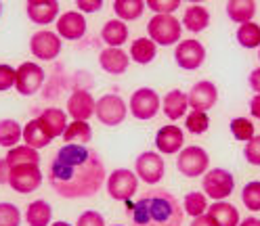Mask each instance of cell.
Returning <instances> with one entry per match:
<instances>
[{
  "label": "cell",
  "mask_w": 260,
  "mask_h": 226,
  "mask_svg": "<svg viewBox=\"0 0 260 226\" xmlns=\"http://www.w3.org/2000/svg\"><path fill=\"white\" fill-rule=\"evenodd\" d=\"M107 178L105 166L86 144H63L48 168V184L63 199H86L99 193Z\"/></svg>",
  "instance_id": "cell-1"
},
{
  "label": "cell",
  "mask_w": 260,
  "mask_h": 226,
  "mask_svg": "<svg viewBox=\"0 0 260 226\" xmlns=\"http://www.w3.org/2000/svg\"><path fill=\"white\" fill-rule=\"evenodd\" d=\"M126 214L133 226H181L183 209L178 199L164 189H153L137 203L126 201Z\"/></svg>",
  "instance_id": "cell-2"
},
{
  "label": "cell",
  "mask_w": 260,
  "mask_h": 226,
  "mask_svg": "<svg viewBox=\"0 0 260 226\" xmlns=\"http://www.w3.org/2000/svg\"><path fill=\"white\" fill-rule=\"evenodd\" d=\"M149 38L159 46H172L181 42L183 25L172 15H153L147 23Z\"/></svg>",
  "instance_id": "cell-3"
},
{
  "label": "cell",
  "mask_w": 260,
  "mask_h": 226,
  "mask_svg": "<svg viewBox=\"0 0 260 226\" xmlns=\"http://www.w3.org/2000/svg\"><path fill=\"white\" fill-rule=\"evenodd\" d=\"M204 195L210 197L212 201H224L226 197L235 191V176L224 170V168H214V170H208L204 174Z\"/></svg>",
  "instance_id": "cell-4"
},
{
  "label": "cell",
  "mask_w": 260,
  "mask_h": 226,
  "mask_svg": "<svg viewBox=\"0 0 260 226\" xmlns=\"http://www.w3.org/2000/svg\"><path fill=\"white\" fill-rule=\"evenodd\" d=\"M7 172V184L15 193H31L42 184V172L36 164H21V166H13Z\"/></svg>",
  "instance_id": "cell-5"
},
{
  "label": "cell",
  "mask_w": 260,
  "mask_h": 226,
  "mask_svg": "<svg viewBox=\"0 0 260 226\" xmlns=\"http://www.w3.org/2000/svg\"><path fill=\"white\" fill-rule=\"evenodd\" d=\"M126 113H128V107L120 94H103L101 99L96 101V107H94L96 120L109 128L120 126L126 120Z\"/></svg>",
  "instance_id": "cell-6"
},
{
  "label": "cell",
  "mask_w": 260,
  "mask_h": 226,
  "mask_svg": "<svg viewBox=\"0 0 260 226\" xmlns=\"http://www.w3.org/2000/svg\"><path fill=\"white\" fill-rule=\"evenodd\" d=\"M137 189H139V176L126 168L113 170L107 176V193L116 201H124V203L130 201V197L137 193Z\"/></svg>",
  "instance_id": "cell-7"
},
{
  "label": "cell",
  "mask_w": 260,
  "mask_h": 226,
  "mask_svg": "<svg viewBox=\"0 0 260 226\" xmlns=\"http://www.w3.org/2000/svg\"><path fill=\"white\" fill-rule=\"evenodd\" d=\"M210 157L202 147H185L176 157V170L187 178H198L208 172Z\"/></svg>",
  "instance_id": "cell-8"
},
{
  "label": "cell",
  "mask_w": 260,
  "mask_h": 226,
  "mask_svg": "<svg viewBox=\"0 0 260 226\" xmlns=\"http://www.w3.org/2000/svg\"><path fill=\"white\" fill-rule=\"evenodd\" d=\"M159 107H161L159 94L153 88H139L130 96V113L137 120H143V122L153 120L159 113Z\"/></svg>",
  "instance_id": "cell-9"
},
{
  "label": "cell",
  "mask_w": 260,
  "mask_h": 226,
  "mask_svg": "<svg viewBox=\"0 0 260 226\" xmlns=\"http://www.w3.org/2000/svg\"><path fill=\"white\" fill-rule=\"evenodd\" d=\"M174 61L185 71L200 69L206 61V48L198 40H181L174 48Z\"/></svg>",
  "instance_id": "cell-10"
},
{
  "label": "cell",
  "mask_w": 260,
  "mask_h": 226,
  "mask_svg": "<svg viewBox=\"0 0 260 226\" xmlns=\"http://www.w3.org/2000/svg\"><path fill=\"white\" fill-rule=\"evenodd\" d=\"M166 172V161L155 151H145L135 161V174L147 184H157Z\"/></svg>",
  "instance_id": "cell-11"
},
{
  "label": "cell",
  "mask_w": 260,
  "mask_h": 226,
  "mask_svg": "<svg viewBox=\"0 0 260 226\" xmlns=\"http://www.w3.org/2000/svg\"><path fill=\"white\" fill-rule=\"evenodd\" d=\"M44 69L38 65V63H21L17 67V80H15V88H17L19 94L23 96H31L40 90V86L44 84Z\"/></svg>",
  "instance_id": "cell-12"
},
{
  "label": "cell",
  "mask_w": 260,
  "mask_h": 226,
  "mask_svg": "<svg viewBox=\"0 0 260 226\" xmlns=\"http://www.w3.org/2000/svg\"><path fill=\"white\" fill-rule=\"evenodd\" d=\"M61 38L55 34V31H48V29H40L36 31L29 40V51L36 59L42 61H53L59 57L61 53Z\"/></svg>",
  "instance_id": "cell-13"
},
{
  "label": "cell",
  "mask_w": 260,
  "mask_h": 226,
  "mask_svg": "<svg viewBox=\"0 0 260 226\" xmlns=\"http://www.w3.org/2000/svg\"><path fill=\"white\" fill-rule=\"evenodd\" d=\"M187 99H189V107L193 111H208L218 101V88L214 82H210V80H202V82L191 86Z\"/></svg>",
  "instance_id": "cell-14"
},
{
  "label": "cell",
  "mask_w": 260,
  "mask_h": 226,
  "mask_svg": "<svg viewBox=\"0 0 260 226\" xmlns=\"http://www.w3.org/2000/svg\"><path fill=\"white\" fill-rule=\"evenodd\" d=\"M86 34V19L80 11H68L57 19V36L65 40H80Z\"/></svg>",
  "instance_id": "cell-15"
},
{
  "label": "cell",
  "mask_w": 260,
  "mask_h": 226,
  "mask_svg": "<svg viewBox=\"0 0 260 226\" xmlns=\"http://www.w3.org/2000/svg\"><path fill=\"white\" fill-rule=\"evenodd\" d=\"M94 107L96 101L86 90H76L68 99V113L74 118V122H88L94 116Z\"/></svg>",
  "instance_id": "cell-16"
},
{
  "label": "cell",
  "mask_w": 260,
  "mask_h": 226,
  "mask_svg": "<svg viewBox=\"0 0 260 226\" xmlns=\"http://www.w3.org/2000/svg\"><path fill=\"white\" fill-rule=\"evenodd\" d=\"M29 21L38 25H48L59 19V3L57 0H29L25 5Z\"/></svg>",
  "instance_id": "cell-17"
},
{
  "label": "cell",
  "mask_w": 260,
  "mask_h": 226,
  "mask_svg": "<svg viewBox=\"0 0 260 226\" xmlns=\"http://www.w3.org/2000/svg\"><path fill=\"white\" fill-rule=\"evenodd\" d=\"M36 120H38V124L42 126V130L48 134L51 140L57 138V136H63V132L68 130V113H65L63 109H57V107L44 109Z\"/></svg>",
  "instance_id": "cell-18"
},
{
  "label": "cell",
  "mask_w": 260,
  "mask_h": 226,
  "mask_svg": "<svg viewBox=\"0 0 260 226\" xmlns=\"http://www.w3.org/2000/svg\"><path fill=\"white\" fill-rule=\"evenodd\" d=\"M185 142V134L178 126H164L155 134V147L161 155H174L181 151Z\"/></svg>",
  "instance_id": "cell-19"
},
{
  "label": "cell",
  "mask_w": 260,
  "mask_h": 226,
  "mask_svg": "<svg viewBox=\"0 0 260 226\" xmlns=\"http://www.w3.org/2000/svg\"><path fill=\"white\" fill-rule=\"evenodd\" d=\"M99 65L111 76H122L130 65V55H126L122 48H103L99 55Z\"/></svg>",
  "instance_id": "cell-20"
},
{
  "label": "cell",
  "mask_w": 260,
  "mask_h": 226,
  "mask_svg": "<svg viewBox=\"0 0 260 226\" xmlns=\"http://www.w3.org/2000/svg\"><path fill=\"white\" fill-rule=\"evenodd\" d=\"M208 216L216 222V226H239V209L233 203L226 201H214L208 207Z\"/></svg>",
  "instance_id": "cell-21"
},
{
  "label": "cell",
  "mask_w": 260,
  "mask_h": 226,
  "mask_svg": "<svg viewBox=\"0 0 260 226\" xmlns=\"http://www.w3.org/2000/svg\"><path fill=\"white\" fill-rule=\"evenodd\" d=\"M187 109H189V99L183 90L174 88L164 96V116L168 120H172V122L181 120L187 113Z\"/></svg>",
  "instance_id": "cell-22"
},
{
  "label": "cell",
  "mask_w": 260,
  "mask_h": 226,
  "mask_svg": "<svg viewBox=\"0 0 260 226\" xmlns=\"http://www.w3.org/2000/svg\"><path fill=\"white\" fill-rule=\"evenodd\" d=\"M183 25L191 31V34H200V31H204L210 25V13H208V9L202 7V5L187 7L185 15H183Z\"/></svg>",
  "instance_id": "cell-23"
},
{
  "label": "cell",
  "mask_w": 260,
  "mask_h": 226,
  "mask_svg": "<svg viewBox=\"0 0 260 226\" xmlns=\"http://www.w3.org/2000/svg\"><path fill=\"white\" fill-rule=\"evenodd\" d=\"M101 40L107 48H120L128 40V25L120 19H109L101 29Z\"/></svg>",
  "instance_id": "cell-24"
},
{
  "label": "cell",
  "mask_w": 260,
  "mask_h": 226,
  "mask_svg": "<svg viewBox=\"0 0 260 226\" xmlns=\"http://www.w3.org/2000/svg\"><path fill=\"white\" fill-rule=\"evenodd\" d=\"M226 15H229L231 21L243 25L254 19L256 3L254 0H229V3H226Z\"/></svg>",
  "instance_id": "cell-25"
},
{
  "label": "cell",
  "mask_w": 260,
  "mask_h": 226,
  "mask_svg": "<svg viewBox=\"0 0 260 226\" xmlns=\"http://www.w3.org/2000/svg\"><path fill=\"white\" fill-rule=\"evenodd\" d=\"M51 218H53V207L44 199L31 201L25 209V220L29 226H48L51 224Z\"/></svg>",
  "instance_id": "cell-26"
},
{
  "label": "cell",
  "mask_w": 260,
  "mask_h": 226,
  "mask_svg": "<svg viewBox=\"0 0 260 226\" xmlns=\"http://www.w3.org/2000/svg\"><path fill=\"white\" fill-rule=\"evenodd\" d=\"M157 55V44L151 38H137L130 44V59L139 65H147Z\"/></svg>",
  "instance_id": "cell-27"
},
{
  "label": "cell",
  "mask_w": 260,
  "mask_h": 226,
  "mask_svg": "<svg viewBox=\"0 0 260 226\" xmlns=\"http://www.w3.org/2000/svg\"><path fill=\"white\" fill-rule=\"evenodd\" d=\"M21 164H40V155H38V151L36 149H31V147H27V144H17V147H13V149H9V153H7V157H5V170H9V168H13V166H21Z\"/></svg>",
  "instance_id": "cell-28"
},
{
  "label": "cell",
  "mask_w": 260,
  "mask_h": 226,
  "mask_svg": "<svg viewBox=\"0 0 260 226\" xmlns=\"http://www.w3.org/2000/svg\"><path fill=\"white\" fill-rule=\"evenodd\" d=\"M23 142L31 149H42L46 144H51V138L48 134L42 130V126L38 124V120H29L25 126H23Z\"/></svg>",
  "instance_id": "cell-29"
},
{
  "label": "cell",
  "mask_w": 260,
  "mask_h": 226,
  "mask_svg": "<svg viewBox=\"0 0 260 226\" xmlns=\"http://www.w3.org/2000/svg\"><path fill=\"white\" fill-rule=\"evenodd\" d=\"M23 138V128L15 120H0V147L13 149Z\"/></svg>",
  "instance_id": "cell-30"
},
{
  "label": "cell",
  "mask_w": 260,
  "mask_h": 226,
  "mask_svg": "<svg viewBox=\"0 0 260 226\" xmlns=\"http://www.w3.org/2000/svg\"><path fill=\"white\" fill-rule=\"evenodd\" d=\"M145 5L143 0H116L113 3V11H116V15L120 17V21H135L139 19L143 11H145Z\"/></svg>",
  "instance_id": "cell-31"
},
{
  "label": "cell",
  "mask_w": 260,
  "mask_h": 226,
  "mask_svg": "<svg viewBox=\"0 0 260 226\" xmlns=\"http://www.w3.org/2000/svg\"><path fill=\"white\" fill-rule=\"evenodd\" d=\"M92 138V130L88 122H72L68 124V130L63 132V140L68 144H84L90 142Z\"/></svg>",
  "instance_id": "cell-32"
},
{
  "label": "cell",
  "mask_w": 260,
  "mask_h": 226,
  "mask_svg": "<svg viewBox=\"0 0 260 226\" xmlns=\"http://www.w3.org/2000/svg\"><path fill=\"white\" fill-rule=\"evenodd\" d=\"M237 42L243 48H260V25L256 21H248L237 27Z\"/></svg>",
  "instance_id": "cell-33"
},
{
  "label": "cell",
  "mask_w": 260,
  "mask_h": 226,
  "mask_svg": "<svg viewBox=\"0 0 260 226\" xmlns=\"http://www.w3.org/2000/svg\"><path fill=\"white\" fill-rule=\"evenodd\" d=\"M183 209L191 216V218H198L202 214L208 212V199L204 193H198V191H191L185 195V201H183Z\"/></svg>",
  "instance_id": "cell-34"
},
{
  "label": "cell",
  "mask_w": 260,
  "mask_h": 226,
  "mask_svg": "<svg viewBox=\"0 0 260 226\" xmlns=\"http://www.w3.org/2000/svg\"><path fill=\"white\" fill-rule=\"evenodd\" d=\"M229 128H231L233 138L239 140V142H248L250 138L256 136L254 124H252V120H248V118H235V120H231Z\"/></svg>",
  "instance_id": "cell-35"
},
{
  "label": "cell",
  "mask_w": 260,
  "mask_h": 226,
  "mask_svg": "<svg viewBox=\"0 0 260 226\" xmlns=\"http://www.w3.org/2000/svg\"><path fill=\"white\" fill-rule=\"evenodd\" d=\"M241 203L250 212H260V180H252L241 191Z\"/></svg>",
  "instance_id": "cell-36"
},
{
  "label": "cell",
  "mask_w": 260,
  "mask_h": 226,
  "mask_svg": "<svg viewBox=\"0 0 260 226\" xmlns=\"http://www.w3.org/2000/svg\"><path fill=\"white\" fill-rule=\"evenodd\" d=\"M185 126L191 134H204L210 128V118L206 111H191L185 120Z\"/></svg>",
  "instance_id": "cell-37"
},
{
  "label": "cell",
  "mask_w": 260,
  "mask_h": 226,
  "mask_svg": "<svg viewBox=\"0 0 260 226\" xmlns=\"http://www.w3.org/2000/svg\"><path fill=\"white\" fill-rule=\"evenodd\" d=\"M21 224V212L13 203H0V226H19Z\"/></svg>",
  "instance_id": "cell-38"
},
{
  "label": "cell",
  "mask_w": 260,
  "mask_h": 226,
  "mask_svg": "<svg viewBox=\"0 0 260 226\" xmlns=\"http://www.w3.org/2000/svg\"><path fill=\"white\" fill-rule=\"evenodd\" d=\"M145 5L155 15H172L176 9H181V0H147Z\"/></svg>",
  "instance_id": "cell-39"
},
{
  "label": "cell",
  "mask_w": 260,
  "mask_h": 226,
  "mask_svg": "<svg viewBox=\"0 0 260 226\" xmlns=\"http://www.w3.org/2000/svg\"><path fill=\"white\" fill-rule=\"evenodd\" d=\"M243 157L250 166H258L260 168V134H256L254 138H250L243 147Z\"/></svg>",
  "instance_id": "cell-40"
},
{
  "label": "cell",
  "mask_w": 260,
  "mask_h": 226,
  "mask_svg": "<svg viewBox=\"0 0 260 226\" xmlns=\"http://www.w3.org/2000/svg\"><path fill=\"white\" fill-rule=\"evenodd\" d=\"M15 80H17V69H13L11 65H0V92H5L9 88H13Z\"/></svg>",
  "instance_id": "cell-41"
},
{
  "label": "cell",
  "mask_w": 260,
  "mask_h": 226,
  "mask_svg": "<svg viewBox=\"0 0 260 226\" xmlns=\"http://www.w3.org/2000/svg\"><path fill=\"white\" fill-rule=\"evenodd\" d=\"M76 226H105V218L94 209H88V212L78 216Z\"/></svg>",
  "instance_id": "cell-42"
},
{
  "label": "cell",
  "mask_w": 260,
  "mask_h": 226,
  "mask_svg": "<svg viewBox=\"0 0 260 226\" xmlns=\"http://www.w3.org/2000/svg\"><path fill=\"white\" fill-rule=\"evenodd\" d=\"M76 7L80 9V13H94V11H101L103 0H78Z\"/></svg>",
  "instance_id": "cell-43"
},
{
  "label": "cell",
  "mask_w": 260,
  "mask_h": 226,
  "mask_svg": "<svg viewBox=\"0 0 260 226\" xmlns=\"http://www.w3.org/2000/svg\"><path fill=\"white\" fill-rule=\"evenodd\" d=\"M250 88L256 94H260V67L252 69V73H250Z\"/></svg>",
  "instance_id": "cell-44"
},
{
  "label": "cell",
  "mask_w": 260,
  "mask_h": 226,
  "mask_svg": "<svg viewBox=\"0 0 260 226\" xmlns=\"http://www.w3.org/2000/svg\"><path fill=\"white\" fill-rule=\"evenodd\" d=\"M191 226H216V222L210 218L208 214H202V216H198V218H193Z\"/></svg>",
  "instance_id": "cell-45"
},
{
  "label": "cell",
  "mask_w": 260,
  "mask_h": 226,
  "mask_svg": "<svg viewBox=\"0 0 260 226\" xmlns=\"http://www.w3.org/2000/svg\"><path fill=\"white\" fill-rule=\"evenodd\" d=\"M250 113H252V118L260 120V94H254L252 96V101H250Z\"/></svg>",
  "instance_id": "cell-46"
},
{
  "label": "cell",
  "mask_w": 260,
  "mask_h": 226,
  "mask_svg": "<svg viewBox=\"0 0 260 226\" xmlns=\"http://www.w3.org/2000/svg\"><path fill=\"white\" fill-rule=\"evenodd\" d=\"M239 226H260V218L250 216V218H246V220H241V222H239Z\"/></svg>",
  "instance_id": "cell-47"
},
{
  "label": "cell",
  "mask_w": 260,
  "mask_h": 226,
  "mask_svg": "<svg viewBox=\"0 0 260 226\" xmlns=\"http://www.w3.org/2000/svg\"><path fill=\"white\" fill-rule=\"evenodd\" d=\"M7 180V172H5V166L0 164V182H5Z\"/></svg>",
  "instance_id": "cell-48"
},
{
  "label": "cell",
  "mask_w": 260,
  "mask_h": 226,
  "mask_svg": "<svg viewBox=\"0 0 260 226\" xmlns=\"http://www.w3.org/2000/svg\"><path fill=\"white\" fill-rule=\"evenodd\" d=\"M51 226H72V224H70V222H63V220H61V222H55V224H51Z\"/></svg>",
  "instance_id": "cell-49"
},
{
  "label": "cell",
  "mask_w": 260,
  "mask_h": 226,
  "mask_svg": "<svg viewBox=\"0 0 260 226\" xmlns=\"http://www.w3.org/2000/svg\"><path fill=\"white\" fill-rule=\"evenodd\" d=\"M0 15H3V3H0Z\"/></svg>",
  "instance_id": "cell-50"
},
{
  "label": "cell",
  "mask_w": 260,
  "mask_h": 226,
  "mask_svg": "<svg viewBox=\"0 0 260 226\" xmlns=\"http://www.w3.org/2000/svg\"><path fill=\"white\" fill-rule=\"evenodd\" d=\"M258 59H260V48H258Z\"/></svg>",
  "instance_id": "cell-51"
},
{
  "label": "cell",
  "mask_w": 260,
  "mask_h": 226,
  "mask_svg": "<svg viewBox=\"0 0 260 226\" xmlns=\"http://www.w3.org/2000/svg\"><path fill=\"white\" fill-rule=\"evenodd\" d=\"M116 226H120V224H116Z\"/></svg>",
  "instance_id": "cell-52"
}]
</instances>
